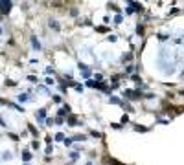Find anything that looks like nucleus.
Instances as JSON below:
<instances>
[{"mask_svg":"<svg viewBox=\"0 0 184 165\" xmlns=\"http://www.w3.org/2000/svg\"><path fill=\"white\" fill-rule=\"evenodd\" d=\"M9 8H11V4H9V2H0V11H2V13H8V11H9Z\"/></svg>","mask_w":184,"mask_h":165,"instance_id":"nucleus-1","label":"nucleus"},{"mask_svg":"<svg viewBox=\"0 0 184 165\" xmlns=\"http://www.w3.org/2000/svg\"><path fill=\"white\" fill-rule=\"evenodd\" d=\"M105 163H109V165H123V163H120V161H116V160H112V158H105Z\"/></svg>","mask_w":184,"mask_h":165,"instance_id":"nucleus-2","label":"nucleus"}]
</instances>
